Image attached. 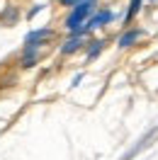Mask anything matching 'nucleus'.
Listing matches in <instances>:
<instances>
[{"label": "nucleus", "mask_w": 158, "mask_h": 160, "mask_svg": "<svg viewBox=\"0 0 158 160\" xmlns=\"http://www.w3.org/2000/svg\"><path fill=\"white\" fill-rule=\"evenodd\" d=\"M139 5H141V0H131V8H129V12H127V24H129V20H131V17L136 15Z\"/></svg>", "instance_id": "nucleus-5"}, {"label": "nucleus", "mask_w": 158, "mask_h": 160, "mask_svg": "<svg viewBox=\"0 0 158 160\" xmlns=\"http://www.w3.org/2000/svg\"><path fill=\"white\" fill-rule=\"evenodd\" d=\"M61 2H63V5H73V8H76V5H78V2H83V0H61Z\"/></svg>", "instance_id": "nucleus-6"}, {"label": "nucleus", "mask_w": 158, "mask_h": 160, "mask_svg": "<svg viewBox=\"0 0 158 160\" xmlns=\"http://www.w3.org/2000/svg\"><path fill=\"white\" fill-rule=\"evenodd\" d=\"M95 5V0H83V2H78L76 8H73V12L68 15V20H66V27H68L73 34H80V27H83V22L88 20L90 15H92V8Z\"/></svg>", "instance_id": "nucleus-1"}, {"label": "nucleus", "mask_w": 158, "mask_h": 160, "mask_svg": "<svg viewBox=\"0 0 158 160\" xmlns=\"http://www.w3.org/2000/svg\"><path fill=\"white\" fill-rule=\"evenodd\" d=\"M151 2H153V0H151Z\"/></svg>", "instance_id": "nucleus-7"}, {"label": "nucleus", "mask_w": 158, "mask_h": 160, "mask_svg": "<svg viewBox=\"0 0 158 160\" xmlns=\"http://www.w3.org/2000/svg\"><path fill=\"white\" fill-rule=\"evenodd\" d=\"M78 44H80V34H76V37H73L71 41H66V44H63V53H71V51H76V49H78Z\"/></svg>", "instance_id": "nucleus-3"}, {"label": "nucleus", "mask_w": 158, "mask_h": 160, "mask_svg": "<svg viewBox=\"0 0 158 160\" xmlns=\"http://www.w3.org/2000/svg\"><path fill=\"white\" fill-rule=\"evenodd\" d=\"M109 20H112V12H107V10H105V12H97V15L85 24V29H95V27H100L102 22H109Z\"/></svg>", "instance_id": "nucleus-2"}, {"label": "nucleus", "mask_w": 158, "mask_h": 160, "mask_svg": "<svg viewBox=\"0 0 158 160\" xmlns=\"http://www.w3.org/2000/svg\"><path fill=\"white\" fill-rule=\"evenodd\" d=\"M139 39V32H131V34H124L122 39H119V46H131L134 41Z\"/></svg>", "instance_id": "nucleus-4"}]
</instances>
